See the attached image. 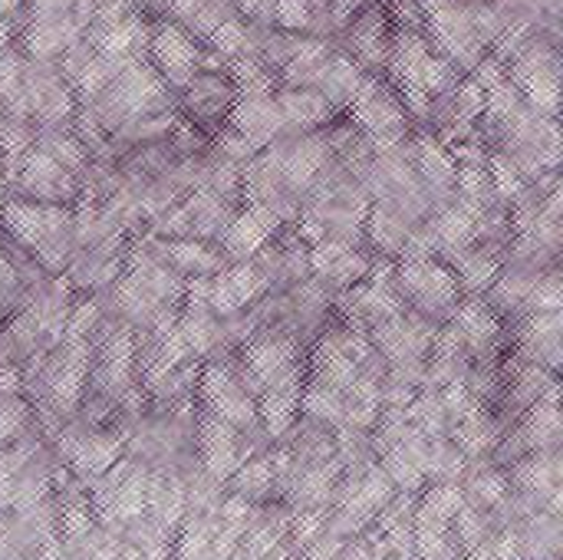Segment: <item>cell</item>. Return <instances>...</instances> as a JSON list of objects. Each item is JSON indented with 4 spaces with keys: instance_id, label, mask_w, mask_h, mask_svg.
<instances>
[{
    "instance_id": "obj_1",
    "label": "cell",
    "mask_w": 563,
    "mask_h": 560,
    "mask_svg": "<svg viewBox=\"0 0 563 560\" xmlns=\"http://www.w3.org/2000/svg\"><path fill=\"white\" fill-rule=\"evenodd\" d=\"M389 284L399 297V304L435 327L449 323L455 307L462 304L459 281L452 267L439 257H422V261H396Z\"/></svg>"
},
{
    "instance_id": "obj_2",
    "label": "cell",
    "mask_w": 563,
    "mask_h": 560,
    "mask_svg": "<svg viewBox=\"0 0 563 560\" xmlns=\"http://www.w3.org/2000/svg\"><path fill=\"white\" fill-rule=\"evenodd\" d=\"M419 17L432 53L449 59L462 76H468L488 53L475 26V0H422Z\"/></svg>"
},
{
    "instance_id": "obj_3",
    "label": "cell",
    "mask_w": 563,
    "mask_h": 560,
    "mask_svg": "<svg viewBox=\"0 0 563 560\" xmlns=\"http://www.w3.org/2000/svg\"><path fill=\"white\" fill-rule=\"evenodd\" d=\"M346 122H353L363 139L376 149H399L412 139V119L399 99V92L383 79V76H366L356 99L350 102V109L343 112Z\"/></svg>"
},
{
    "instance_id": "obj_4",
    "label": "cell",
    "mask_w": 563,
    "mask_h": 560,
    "mask_svg": "<svg viewBox=\"0 0 563 560\" xmlns=\"http://www.w3.org/2000/svg\"><path fill=\"white\" fill-rule=\"evenodd\" d=\"M508 79L518 86L528 106H534L544 116L558 119L561 106V46L554 33H538L531 36L508 63H505Z\"/></svg>"
},
{
    "instance_id": "obj_5",
    "label": "cell",
    "mask_w": 563,
    "mask_h": 560,
    "mask_svg": "<svg viewBox=\"0 0 563 560\" xmlns=\"http://www.w3.org/2000/svg\"><path fill=\"white\" fill-rule=\"evenodd\" d=\"M198 396L205 413H211L214 419L234 426L238 432H254L261 429V416H257V399L241 386V380L234 376L228 356H214L208 360V366L198 376Z\"/></svg>"
},
{
    "instance_id": "obj_6",
    "label": "cell",
    "mask_w": 563,
    "mask_h": 560,
    "mask_svg": "<svg viewBox=\"0 0 563 560\" xmlns=\"http://www.w3.org/2000/svg\"><path fill=\"white\" fill-rule=\"evenodd\" d=\"M393 30L396 23H393L389 7L383 0H373L356 17H350V23L340 30L336 50L346 53L366 76H383L389 46H393Z\"/></svg>"
},
{
    "instance_id": "obj_7",
    "label": "cell",
    "mask_w": 563,
    "mask_h": 560,
    "mask_svg": "<svg viewBox=\"0 0 563 560\" xmlns=\"http://www.w3.org/2000/svg\"><path fill=\"white\" fill-rule=\"evenodd\" d=\"M145 63L162 76V83L168 89L181 92L205 69V50L178 23L158 20V23H152V40H148Z\"/></svg>"
},
{
    "instance_id": "obj_8",
    "label": "cell",
    "mask_w": 563,
    "mask_h": 560,
    "mask_svg": "<svg viewBox=\"0 0 563 560\" xmlns=\"http://www.w3.org/2000/svg\"><path fill=\"white\" fill-rule=\"evenodd\" d=\"M485 112V89L472 79L462 76L449 92L435 96L426 116V132L435 135L442 145H455L465 142L472 135H478V122Z\"/></svg>"
},
{
    "instance_id": "obj_9",
    "label": "cell",
    "mask_w": 563,
    "mask_h": 560,
    "mask_svg": "<svg viewBox=\"0 0 563 560\" xmlns=\"http://www.w3.org/2000/svg\"><path fill=\"white\" fill-rule=\"evenodd\" d=\"M238 102V92L231 86L228 69H201L185 89H181V116L191 129H198L205 139H211L218 129H224L231 106Z\"/></svg>"
},
{
    "instance_id": "obj_10",
    "label": "cell",
    "mask_w": 563,
    "mask_h": 560,
    "mask_svg": "<svg viewBox=\"0 0 563 560\" xmlns=\"http://www.w3.org/2000/svg\"><path fill=\"white\" fill-rule=\"evenodd\" d=\"M20 188V198L26 201H40V205H69L79 201V178L69 175L56 158H49L40 145H33L23 162L16 165L13 178Z\"/></svg>"
},
{
    "instance_id": "obj_11",
    "label": "cell",
    "mask_w": 563,
    "mask_h": 560,
    "mask_svg": "<svg viewBox=\"0 0 563 560\" xmlns=\"http://www.w3.org/2000/svg\"><path fill=\"white\" fill-rule=\"evenodd\" d=\"M244 432H238L234 426L214 419L211 413L201 409L198 416V455L205 465V475L214 482H228L251 455L244 452Z\"/></svg>"
},
{
    "instance_id": "obj_12",
    "label": "cell",
    "mask_w": 563,
    "mask_h": 560,
    "mask_svg": "<svg viewBox=\"0 0 563 560\" xmlns=\"http://www.w3.org/2000/svg\"><path fill=\"white\" fill-rule=\"evenodd\" d=\"M224 125L231 132H238L241 139H247L254 149H267V145H274L277 139L287 135V125H284L277 96H247V99H238L231 106Z\"/></svg>"
},
{
    "instance_id": "obj_13",
    "label": "cell",
    "mask_w": 563,
    "mask_h": 560,
    "mask_svg": "<svg viewBox=\"0 0 563 560\" xmlns=\"http://www.w3.org/2000/svg\"><path fill=\"white\" fill-rule=\"evenodd\" d=\"M284 224H277L271 215L241 205V211L231 218V224L224 228V234L218 238L221 254L228 257V264H247Z\"/></svg>"
},
{
    "instance_id": "obj_14",
    "label": "cell",
    "mask_w": 563,
    "mask_h": 560,
    "mask_svg": "<svg viewBox=\"0 0 563 560\" xmlns=\"http://www.w3.org/2000/svg\"><path fill=\"white\" fill-rule=\"evenodd\" d=\"M277 106L287 125V135H303V132H320L330 122H336V112L330 102L310 89V86H277Z\"/></svg>"
},
{
    "instance_id": "obj_15",
    "label": "cell",
    "mask_w": 563,
    "mask_h": 560,
    "mask_svg": "<svg viewBox=\"0 0 563 560\" xmlns=\"http://www.w3.org/2000/svg\"><path fill=\"white\" fill-rule=\"evenodd\" d=\"M82 36H86V30L76 17L30 20L23 30V56L26 59H59Z\"/></svg>"
},
{
    "instance_id": "obj_16",
    "label": "cell",
    "mask_w": 563,
    "mask_h": 560,
    "mask_svg": "<svg viewBox=\"0 0 563 560\" xmlns=\"http://www.w3.org/2000/svg\"><path fill=\"white\" fill-rule=\"evenodd\" d=\"M69 465L79 479H99L115 465V455L122 449L119 432H82V436H66L63 442Z\"/></svg>"
},
{
    "instance_id": "obj_17",
    "label": "cell",
    "mask_w": 563,
    "mask_h": 560,
    "mask_svg": "<svg viewBox=\"0 0 563 560\" xmlns=\"http://www.w3.org/2000/svg\"><path fill=\"white\" fill-rule=\"evenodd\" d=\"M363 79H366V73H363L346 53L333 50V56L327 59V66H323L320 79L313 83V89L330 102V109H333L336 116H343V112L350 109V102L356 99Z\"/></svg>"
},
{
    "instance_id": "obj_18",
    "label": "cell",
    "mask_w": 563,
    "mask_h": 560,
    "mask_svg": "<svg viewBox=\"0 0 563 560\" xmlns=\"http://www.w3.org/2000/svg\"><path fill=\"white\" fill-rule=\"evenodd\" d=\"M168 17L195 40H208L221 23L241 17V10L238 0H175L168 7Z\"/></svg>"
},
{
    "instance_id": "obj_19",
    "label": "cell",
    "mask_w": 563,
    "mask_h": 560,
    "mask_svg": "<svg viewBox=\"0 0 563 560\" xmlns=\"http://www.w3.org/2000/svg\"><path fill=\"white\" fill-rule=\"evenodd\" d=\"M231 485H234V495L244 498V502L267 498V495L277 488V475H274L271 459H247V462L231 475Z\"/></svg>"
},
{
    "instance_id": "obj_20",
    "label": "cell",
    "mask_w": 563,
    "mask_h": 560,
    "mask_svg": "<svg viewBox=\"0 0 563 560\" xmlns=\"http://www.w3.org/2000/svg\"><path fill=\"white\" fill-rule=\"evenodd\" d=\"M267 26L284 30V33H303L310 36L313 26V13L307 0H274L267 10Z\"/></svg>"
},
{
    "instance_id": "obj_21",
    "label": "cell",
    "mask_w": 563,
    "mask_h": 560,
    "mask_svg": "<svg viewBox=\"0 0 563 560\" xmlns=\"http://www.w3.org/2000/svg\"><path fill=\"white\" fill-rule=\"evenodd\" d=\"M459 79H462V73L449 59H442L439 53H429V59L422 66V76H419V86H422V92L429 99H435V96L449 92Z\"/></svg>"
},
{
    "instance_id": "obj_22",
    "label": "cell",
    "mask_w": 563,
    "mask_h": 560,
    "mask_svg": "<svg viewBox=\"0 0 563 560\" xmlns=\"http://www.w3.org/2000/svg\"><path fill=\"white\" fill-rule=\"evenodd\" d=\"M30 422V406L20 396H0V446L20 442Z\"/></svg>"
},
{
    "instance_id": "obj_23",
    "label": "cell",
    "mask_w": 563,
    "mask_h": 560,
    "mask_svg": "<svg viewBox=\"0 0 563 560\" xmlns=\"http://www.w3.org/2000/svg\"><path fill=\"white\" fill-rule=\"evenodd\" d=\"M271 3H274V0H238V10H241V17H247L251 23L267 26V10H271Z\"/></svg>"
},
{
    "instance_id": "obj_24",
    "label": "cell",
    "mask_w": 563,
    "mask_h": 560,
    "mask_svg": "<svg viewBox=\"0 0 563 560\" xmlns=\"http://www.w3.org/2000/svg\"><path fill=\"white\" fill-rule=\"evenodd\" d=\"M26 7V0H0V23H10V17H16Z\"/></svg>"
},
{
    "instance_id": "obj_25",
    "label": "cell",
    "mask_w": 563,
    "mask_h": 560,
    "mask_svg": "<svg viewBox=\"0 0 563 560\" xmlns=\"http://www.w3.org/2000/svg\"><path fill=\"white\" fill-rule=\"evenodd\" d=\"M3 205H7V172L0 165V215H3Z\"/></svg>"
},
{
    "instance_id": "obj_26",
    "label": "cell",
    "mask_w": 563,
    "mask_h": 560,
    "mask_svg": "<svg viewBox=\"0 0 563 560\" xmlns=\"http://www.w3.org/2000/svg\"><path fill=\"white\" fill-rule=\"evenodd\" d=\"M383 3H386V7L393 10V7H419L422 0H383Z\"/></svg>"
},
{
    "instance_id": "obj_27",
    "label": "cell",
    "mask_w": 563,
    "mask_h": 560,
    "mask_svg": "<svg viewBox=\"0 0 563 560\" xmlns=\"http://www.w3.org/2000/svg\"><path fill=\"white\" fill-rule=\"evenodd\" d=\"M0 122H3V112H0Z\"/></svg>"
}]
</instances>
